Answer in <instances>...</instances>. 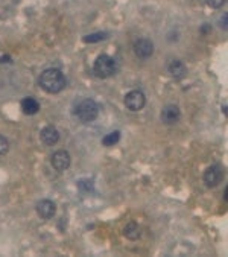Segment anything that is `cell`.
Listing matches in <instances>:
<instances>
[{"label":"cell","instance_id":"18","mask_svg":"<svg viewBox=\"0 0 228 257\" xmlns=\"http://www.w3.org/2000/svg\"><path fill=\"white\" fill-rule=\"evenodd\" d=\"M205 2H207V5H208V7H211V8L217 10V8H220V7L225 4V0H205Z\"/></svg>","mask_w":228,"mask_h":257},{"label":"cell","instance_id":"16","mask_svg":"<svg viewBox=\"0 0 228 257\" xmlns=\"http://www.w3.org/2000/svg\"><path fill=\"white\" fill-rule=\"evenodd\" d=\"M10 151V140L0 134V156H5V154H8Z\"/></svg>","mask_w":228,"mask_h":257},{"label":"cell","instance_id":"10","mask_svg":"<svg viewBox=\"0 0 228 257\" xmlns=\"http://www.w3.org/2000/svg\"><path fill=\"white\" fill-rule=\"evenodd\" d=\"M40 139H41V142H43L44 145L53 146V145L58 143V140H60V131L56 130L53 125H47V126H44V128L41 130Z\"/></svg>","mask_w":228,"mask_h":257},{"label":"cell","instance_id":"14","mask_svg":"<svg viewBox=\"0 0 228 257\" xmlns=\"http://www.w3.org/2000/svg\"><path fill=\"white\" fill-rule=\"evenodd\" d=\"M121 140V131H112L109 134H106L103 139H102V145L106 146V148H111L114 145H118Z\"/></svg>","mask_w":228,"mask_h":257},{"label":"cell","instance_id":"1","mask_svg":"<svg viewBox=\"0 0 228 257\" xmlns=\"http://www.w3.org/2000/svg\"><path fill=\"white\" fill-rule=\"evenodd\" d=\"M38 84L46 93L56 94V93H60V91H63L66 88L67 81H66V76H64V73L61 70L47 69L40 75Z\"/></svg>","mask_w":228,"mask_h":257},{"label":"cell","instance_id":"2","mask_svg":"<svg viewBox=\"0 0 228 257\" xmlns=\"http://www.w3.org/2000/svg\"><path fill=\"white\" fill-rule=\"evenodd\" d=\"M99 105L97 102L93 99H82L79 104L75 107V116L82 122V123H91L97 119L99 116Z\"/></svg>","mask_w":228,"mask_h":257},{"label":"cell","instance_id":"7","mask_svg":"<svg viewBox=\"0 0 228 257\" xmlns=\"http://www.w3.org/2000/svg\"><path fill=\"white\" fill-rule=\"evenodd\" d=\"M223 178V168L220 165H213L204 172V183L208 187H216Z\"/></svg>","mask_w":228,"mask_h":257},{"label":"cell","instance_id":"9","mask_svg":"<svg viewBox=\"0 0 228 257\" xmlns=\"http://www.w3.org/2000/svg\"><path fill=\"white\" fill-rule=\"evenodd\" d=\"M180 117H181V113L177 105H166L160 114V119L164 125H174L180 120Z\"/></svg>","mask_w":228,"mask_h":257},{"label":"cell","instance_id":"15","mask_svg":"<svg viewBox=\"0 0 228 257\" xmlns=\"http://www.w3.org/2000/svg\"><path fill=\"white\" fill-rule=\"evenodd\" d=\"M106 38V34L105 32H97V34H91V35H87L84 38L85 43H96V41H100V40H105Z\"/></svg>","mask_w":228,"mask_h":257},{"label":"cell","instance_id":"8","mask_svg":"<svg viewBox=\"0 0 228 257\" xmlns=\"http://www.w3.org/2000/svg\"><path fill=\"white\" fill-rule=\"evenodd\" d=\"M56 213V204L50 199H41L38 204H37V215L47 221V219H52Z\"/></svg>","mask_w":228,"mask_h":257},{"label":"cell","instance_id":"11","mask_svg":"<svg viewBox=\"0 0 228 257\" xmlns=\"http://www.w3.org/2000/svg\"><path fill=\"white\" fill-rule=\"evenodd\" d=\"M167 72H169V75L172 76L174 79H183L187 75V67H186V64L183 61L174 60V61L169 63Z\"/></svg>","mask_w":228,"mask_h":257},{"label":"cell","instance_id":"17","mask_svg":"<svg viewBox=\"0 0 228 257\" xmlns=\"http://www.w3.org/2000/svg\"><path fill=\"white\" fill-rule=\"evenodd\" d=\"M78 187H79L82 192H84V190H85V192H88V190L91 192V190H93V181H91V180H81V181L78 183Z\"/></svg>","mask_w":228,"mask_h":257},{"label":"cell","instance_id":"6","mask_svg":"<svg viewBox=\"0 0 228 257\" xmlns=\"http://www.w3.org/2000/svg\"><path fill=\"white\" fill-rule=\"evenodd\" d=\"M134 54L140 60H148L154 54V44L148 38H139L134 43Z\"/></svg>","mask_w":228,"mask_h":257},{"label":"cell","instance_id":"19","mask_svg":"<svg viewBox=\"0 0 228 257\" xmlns=\"http://www.w3.org/2000/svg\"><path fill=\"white\" fill-rule=\"evenodd\" d=\"M210 31H211V28H210L208 25H204V26L201 28V32H202V34H207V32H210Z\"/></svg>","mask_w":228,"mask_h":257},{"label":"cell","instance_id":"5","mask_svg":"<svg viewBox=\"0 0 228 257\" xmlns=\"http://www.w3.org/2000/svg\"><path fill=\"white\" fill-rule=\"evenodd\" d=\"M50 163H52L55 171L64 172V171H67L70 168V154L67 151H64V149L56 151V152L52 154Z\"/></svg>","mask_w":228,"mask_h":257},{"label":"cell","instance_id":"13","mask_svg":"<svg viewBox=\"0 0 228 257\" xmlns=\"http://www.w3.org/2000/svg\"><path fill=\"white\" fill-rule=\"evenodd\" d=\"M124 236L130 240H137L140 237V227L136 222H130L124 228Z\"/></svg>","mask_w":228,"mask_h":257},{"label":"cell","instance_id":"12","mask_svg":"<svg viewBox=\"0 0 228 257\" xmlns=\"http://www.w3.org/2000/svg\"><path fill=\"white\" fill-rule=\"evenodd\" d=\"M20 107H22L23 113L28 114V116H34V114H37V113L40 111V104H38V100H37L35 97H31V96H28V97H25V99L22 100Z\"/></svg>","mask_w":228,"mask_h":257},{"label":"cell","instance_id":"4","mask_svg":"<svg viewBox=\"0 0 228 257\" xmlns=\"http://www.w3.org/2000/svg\"><path fill=\"white\" fill-rule=\"evenodd\" d=\"M124 104L130 111H140L145 104H146V97L143 94V91L140 90H131L125 94L124 97Z\"/></svg>","mask_w":228,"mask_h":257},{"label":"cell","instance_id":"3","mask_svg":"<svg viewBox=\"0 0 228 257\" xmlns=\"http://www.w3.org/2000/svg\"><path fill=\"white\" fill-rule=\"evenodd\" d=\"M116 70H118V64L109 55H99L93 64V73L96 78H100V79H106L112 76L116 73Z\"/></svg>","mask_w":228,"mask_h":257}]
</instances>
